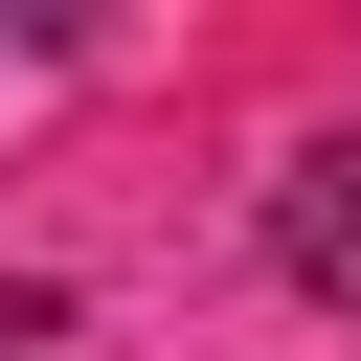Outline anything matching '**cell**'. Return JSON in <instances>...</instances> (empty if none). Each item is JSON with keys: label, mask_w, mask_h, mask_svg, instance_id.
<instances>
[{"label": "cell", "mask_w": 361, "mask_h": 361, "mask_svg": "<svg viewBox=\"0 0 361 361\" xmlns=\"http://www.w3.org/2000/svg\"><path fill=\"white\" fill-rule=\"evenodd\" d=\"M271 248H293V293H338V316H361V135H316V158L271 180Z\"/></svg>", "instance_id": "6da1fadb"}]
</instances>
